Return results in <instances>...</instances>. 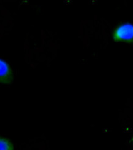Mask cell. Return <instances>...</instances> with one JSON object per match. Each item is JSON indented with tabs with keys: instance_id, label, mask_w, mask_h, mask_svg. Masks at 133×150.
Listing matches in <instances>:
<instances>
[{
	"instance_id": "6da1fadb",
	"label": "cell",
	"mask_w": 133,
	"mask_h": 150,
	"mask_svg": "<svg viewBox=\"0 0 133 150\" xmlns=\"http://www.w3.org/2000/svg\"><path fill=\"white\" fill-rule=\"evenodd\" d=\"M112 38L115 42H133V25L125 23L119 26L114 30Z\"/></svg>"
},
{
	"instance_id": "7a4b0ae2",
	"label": "cell",
	"mask_w": 133,
	"mask_h": 150,
	"mask_svg": "<svg viewBox=\"0 0 133 150\" xmlns=\"http://www.w3.org/2000/svg\"><path fill=\"white\" fill-rule=\"evenodd\" d=\"M14 74L6 61L0 59V84H11L13 82Z\"/></svg>"
},
{
	"instance_id": "3957f363",
	"label": "cell",
	"mask_w": 133,
	"mask_h": 150,
	"mask_svg": "<svg viewBox=\"0 0 133 150\" xmlns=\"http://www.w3.org/2000/svg\"><path fill=\"white\" fill-rule=\"evenodd\" d=\"M0 150H14V148L9 140L0 137Z\"/></svg>"
},
{
	"instance_id": "277c9868",
	"label": "cell",
	"mask_w": 133,
	"mask_h": 150,
	"mask_svg": "<svg viewBox=\"0 0 133 150\" xmlns=\"http://www.w3.org/2000/svg\"><path fill=\"white\" fill-rule=\"evenodd\" d=\"M132 144H133V136L132 137Z\"/></svg>"
}]
</instances>
